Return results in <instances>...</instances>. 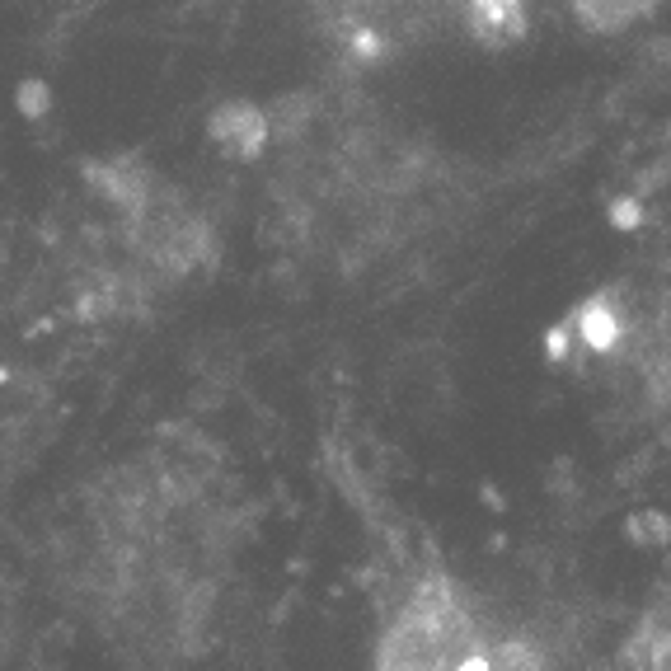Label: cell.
<instances>
[{
    "label": "cell",
    "mask_w": 671,
    "mask_h": 671,
    "mask_svg": "<svg viewBox=\"0 0 671 671\" xmlns=\"http://www.w3.org/2000/svg\"><path fill=\"white\" fill-rule=\"evenodd\" d=\"M549 357L615 404L671 413V263L615 277L549 334Z\"/></svg>",
    "instance_id": "2"
},
{
    "label": "cell",
    "mask_w": 671,
    "mask_h": 671,
    "mask_svg": "<svg viewBox=\"0 0 671 671\" xmlns=\"http://www.w3.org/2000/svg\"><path fill=\"white\" fill-rule=\"evenodd\" d=\"M376 671H549L540 643L446 568H418L376 634Z\"/></svg>",
    "instance_id": "3"
},
{
    "label": "cell",
    "mask_w": 671,
    "mask_h": 671,
    "mask_svg": "<svg viewBox=\"0 0 671 671\" xmlns=\"http://www.w3.org/2000/svg\"><path fill=\"white\" fill-rule=\"evenodd\" d=\"M620 671H671V606H657L643 620L639 639L620 657Z\"/></svg>",
    "instance_id": "4"
},
{
    "label": "cell",
    "mask_w": 671,
    "mask_h": 671,
    "mask_svg": "<svg viewBox=\"0 0 671 671\" xmlns=\"http://www.w3.org/2000/svg\"><path fill=\"white\" fill-rule=\"evenodd\" d=\"M80 535L94 610L137 648L188 653L235 564V484L198 442L151 446L90 488Z\"/></svg>",
    "instance_id": "1"
}]
</instances>
